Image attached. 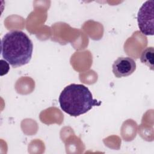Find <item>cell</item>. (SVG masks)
I'll list each match as a JSON object with an SVG mask.
<instances>
[{"label": "cell", "mask_w": 154, "mask_h": 154, "mask_svg": "<svg viewBox=\"0 0 154 154\" xmlns=\"http://www.w3.org/2000/svg\"><path fill=\"white\" fill-rule=\"evenodd\" d=\"M1 55L13 67L28 64L32 57L33 44L23 31L13 30L7 32L1 42Z\"/></svg>", "instance_id": "1"}, {"label": "cell", "mask_w": 154, "mask_h": 154, "mask_svg": "<svg viewBox=\"0 0 154 154\" xmlns=\"http://www.w3.org/2000/svg\"><path fill=\"white\" fill-rule=\"evenodd\" d=\"M59 103L61 109L70 116L77 117L90 111L101 102L93 98L89 89L83 84H71L60 93Z\"/></svg>", "instance_id": "2"}, {"label": "cell", "mask_w": 154, "mask_h": 154, "mask_svg": "<svg viewBox=\"0 0 154 154\" xmlns=\"http://www.w3.org/2000/svg\"><path fill=\"white\" fill-rule=\"evenodd\" d=\"M137 22L143 34L153 35V1H147L143 4L137 14Z\"/></svg>", "instance_id": "3"}, {"label": "cell", "mask_w": 154, "mask_h": 154, "mask_svg": "<svg viewBox=\"0 0 154 154\" xmlns=\"http://www.w3.org/2000/svg\"><path fill=\"white\" fill-rule=\"evenodd\" d=\"M136 70V63L131 57H120L116 59L112 66V70L116 78L131 75Z\"/></svg>", "instance_id": "4"}, {"label": "cell", "mask_w": 154, "mask_h": 154, "mask_svg": "<svg viewBox=\"0 0 154 154\" xmlns=\"http://www.w3.org/2000/svg\"><path fill=\"white\" fill-rule=\"evenodd\" d=\"M154 49L153 47H147L142 52L140 60L142 63L147 66L151 70H153Z\"/></svg>", "instance_id": "5"}]
</instances>
